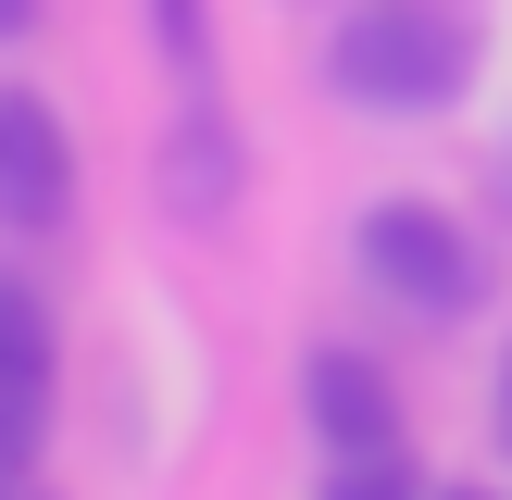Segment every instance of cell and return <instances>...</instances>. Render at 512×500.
<instances>
[{"label":"cell","mask_w":512,"mask_h":500,"mask_svg":"<svg viewBox=\"0 0 512 500\" xmlns=\"http://www.w3.org/2000/svg\"><path fill=\"white\" fill-rule=\"evenodd\" d=\"M488 63L475 0H350L325 25V88L350 113H450Z\"/></svg>","instance_id":"1"},{"label":"cell","mask_w":512,"mask_h":500,"mask_svg":"<svg viewBox=\"0 0 512 500\" xmlns=\"http://www.w3.org/2000/svg\"><path fill=\"white\" fill-rule=\"evenodd\" d=\"M0 500H38V488H25V475H0Z\"/></svg>","instance_id":"11"},{"label":"cell","mask_w":512,"mask_h":500,"mask_svg":"<svg viewBox=\"0 0 512 500\" xmlns=\"http://www.w3.org/2000/svg\"><path fill=\"white\" fill-rule=\"evenodd\" d=\"M163 213L175 225H225L238 213V125H225L213 88H188L175 125H163Z\"/></svg>","instance_id":"5"},{"label":"cell","mask_w":512,"mask_h":500,"mask_svg":"<svg viewBox=\"0 0 512 500\" xmlns=\"http://www.w3.org/2000/svg\"><path fill=\"white\" fill-rule=\"evenodd\" d=\"M500 213H512V150H500Z\"/></svg>","instance_id":"12"},{"label":"cell","mask_w":512,"mask_h":500,"mask_svg":"<svg viewBox=\"0 0 512 500\" xmlns=\"http://www.w3.org/2000/svg\"><path fill=\"white\" fill-rule=\"evenodd\" d=\"M25 25H38V0H0V50H13V38H25Z\"/></svg>","instance_id":"9"},{"label":"cell","mask_w":512,"mask_h":500,"mask_svg":"<svg viewBox=\"0 0 512 500\" xmlns=\"http://www.w3.org/2000/svg\"><path fill=\"white\" fill-rule=\"evenodd\" d=\"M350 250H363V275L400 300V313L463 325V313H488V300H500V250L475 238L463 213H438V200H375V213L350 225Z\"/></svg>","instance_id":"2"},{"label":"cell","mask_w":512,"mask_h":500,"mask_svg":"<svg viewBox=\"0 0 512 500\" xmlns=\"http://www.w3.org/2000/svg\"><path fill=\"white\" fill-rule=\"evenodd\" d=\"M325 500H425V475H413V450H400V438L325 450Z\"/></svg>","instance_id":"7"},{"label":"cell","mask_w":512,"mask_h":500,"mask_svg":"<svg viewBox=\"0 0 512 500\" xmlns=\"http://www.w3.org/2000/svg\"><path fill=\"white\" fill-rule=\"evenodd\" d=\"M75 213V138L38 88H0V225L13 238H50Z\"/></svg>","instance_id":"3"},{"label":"cell","mask_w":512,"mask_h":500,"mask_svg":"<svg viewBox=\"0 0 512 500\" xmlns=\"http://www.w3.org/2000/svg\"><path fill=\"white\" fill-rule=\"evenodd\" d=\"M438 500H488V488H438Z\"/></svg>","instance_id":"13"},{"label":"cell","mask_w":512,"mask_h":500,"mask_svg":"<svg viewBox=\"0 0 512 500\" xmlns=\"http://www.w3.org/2000/svg\"><path fill=\"white\" fill-rule=\"evenodd\" d=\"M50 375H63L50 300L25 288V275H0V475L38 463V438H50Z\"/></svg>","instance_id":"4"},{"label":"cell","mask_w":512,"mask_h":500,"mask_svg":"<svg viewBox=\"0 0 512 500\" xmlns=\"http://www.w3.org/2000/svg\"><path fill=\"white\" fill-rule=\"evenodd\" d=\"M500 450H512V350H500Z\"/></svg>","instance_id":"10"},{"label":"cell","mask_w":512,"mask_h":500,"mask_svg":"<svg viewBox=\"0 0 512 500\" xmlns=\"http://www.w3.org/2000/svg\"><path fill=\"white\" fill-rule=\"evenodd\" d=\"M150 38H163L175 88H213V0H150Z\"/></svg>","instance_id":"8"},{"label":"cell","mask_w":512,"mask_h":500,"mask_svg":"<svg viewBox=\"0 0 512 500\" xmlns=\"http://www.w3.org/2000/svg\"><path fill=\"white\" fill-rule=\"evenodd\" d=\"M300 413H313L325 450H375V438H400V375L375 350H313L300 363Z\"/></svg>","instance_id":"6"}]
</instances>
